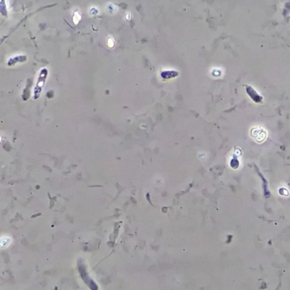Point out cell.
Returning a JSON list of instances; mask_svg holds the SVG:
<instances>
[{
  "label": "cell",
  "instance_id": "6da1fadb",
  "mask_svg": "<svg viewBox=\"0 0 290 290\" xmlns=\"http://www.w3.org/2000/svg\"><path fill=\"white\" fill-rule=\"evenodd\" d=\"M251 138H253L256 143H263V142L267 138V132L265 130L264 128L261 127H253L250 132Z\"/></svg>",
  "mask_w": 290,
  "mask_h": 290
},
{
  "label": "cell",
  "instance_id": "7a4b0ae2",
  "mask_svg": "<svg viewBox=\"0 0 290 290\" xmlns=\"http://www.w3.org/2000/svg\"><path fill=\"white\" fill-rule=\"evenodd\" d=\"M10 241H11L10 238H1V239H0V248H1V249H4V248L8 247V246L9 245V244H10Z\"/></svg>",
  "mask_w": 290,
  "mask_h": 290
}]
</instances>
